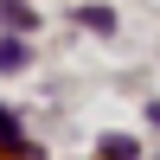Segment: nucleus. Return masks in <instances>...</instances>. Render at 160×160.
Returning <instances> with one entry per match:
<instances>
[{
  "instance_id": "obj_5",
  "label": "nucleus",
  "mask_w": 160,
  "mask_h": 160,
  "mask_svg": "<svg viewBox=\"0 0 160 160\" xmlns=\"http://www.w3.org/2000/svg\"><path fill=\"white\" fill-rule=\"evenodd\" d=\"M0 160H26V154H0Z\"/></svg>"
},
{
  "instance_id": "obj_1",
  "label": "nucleus",
  "mask_w": 160,
  "mask_h": 160,
  "mask_svg": "<svg viewBox=\"0 0 160 160\" xmlns=\"http://www.w3.org/2000/svg\"><path fill=\"white\" fill-rule=\"evenodd\" d=\"M26 58H32V51H26L19 38H7V45H0V71H26Z\"/></svg>"
},
{
  "instance_id": "obj_3",
  "label": "nucleus",
  "mask_w": 160,
  "mask_h": 160,
  "mask_svg": "<svg viewBox=\"0 0 160 160\" xmlns=\"http://www.w3.org/2000/svg\"><path fill=\"white\" fill-rule=\"evenodd\" d=\"M0 13H7V26L19 32V26H32V13H26V0H0Z\"/></svg>"
},
{
  "instance_id": "obj_4",
  "label": "nucleus",
  "mask_w": 160,
  "mask_h": 160,
  "mask_svg": "<svg viewBox=\"0 0 160 160\" xmlns=\"http://www.w3.org/2000/svg\"><path fill=\"white\" fill-rule=\"evenodd\" d=\"M83 26H96V32H109V26H115V13H109V7H83Z\"/></svg>"
},
{
  "instance_id": "obj_2",
  "label": "nucleus",
  "mask_w": 160,
  "mask_h": 160,
  "mask_svg": "<svg viewBox=\"0 0 160 160\" xmlns=\"http://www.w3.org/2000/svg\"><path fill=\"white\" fill-rule=\"evenodd\" d=\"M102 160H135V141L128 135H102Z\"/></svg>"
}]
</instances>
